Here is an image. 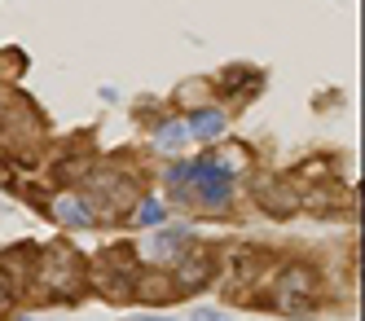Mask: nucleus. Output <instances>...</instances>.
Wrapping results in <instances>:
<instances>
[{
  "instance_id": "3",
  "label": "nucleus",
  "mask_w": 365,
  "mask_h": 321,
  "mask_svg": "<svg viewBox=\"0 0 365 321\" xmlns=\"http://www.w3.org/2000/svg\"><path fill=\"white\" fill-rule=\"evenodd\" d=\"M84 277H88V269H84V260L71 247L44 251V260H40V290H48V295H58V300H75V290L84 286Z\"/></svg>"
},
{
  "instance_id": "14",
  "label": "nucleus",
  "mask_w": 365,
  "mask_h": 321,
  "mask_svg": "<svg viewBox=\"0 0 365 321\" xmlns=\"http://www.w3.org/2000/svg\"><path fill=\"white\" fill-rule=\"evenodd\" d=\"M128 321H172V317H128Z\"/></svg>"
},
{
  "instance_id": "11",
  "label": "nucleus",
  "mask_w": 365,
  "mask_h": 321,
  "mask_svg": "<svg viewBox=\"0 0 365 321\" xmlns=\"http://www.w3.org/2000/svg\"><path fill=\"white\" fill-rule=\"evenodd\" d=\"M137 220H141L145 229L163 225V203H159V198H145V203H141V211H137Z\"/></svg>"
},
{
  "instance_id": "9",
  "label": "nucleus",
  "mask_w": 365,
  "mask_h": 321,
  "mask_svg": "<svg viewBox=\"0 0 365 321\" xmlns=\"http://www.w3.org/2000/svg\"><path fill=\"white\" fill-rule=\"evenodd\" d=\"M185 132H194V137H202V141H212V137H220V132H225V115L220 111H198Z\"/></svg>"
},
{
  "instance_id": "7",
  "label": "nucleus",
  "mask_w": 365,
  "mask_h": 321,
  "mask_svg": "<svg viewBox=\"0 0 365 321\" xmlns=\"http://www.w3.org/2000/svg\"><path fill=\"white\" fill-rule=\"evenodd\" d=\"M255 198H259V207H269L273 216H291V211L299 207V190H286L282 180H259Z\"/></svg>"
},
{
  "instance_id": "8",
  "label": "nucleus",
  "mask_w": 365,
  "mask_h": 321,
  "mask_svg": "<svg viewBox=\"0 0 365 321\" xmlns=\"http://www.w3.org/2000/svg\"><path fill=\"white\" fill-rule=\"evenodd\" d=\"M133 295H141L150 304H172L176 300V282H168V277H145V282L133 286Z\"/></svg>"
},
{
  "instance_id": "4",
  "label": "nucleus",
  "mask_w": 365,
  "mask_h": 321,
  "mask_svg": "<svg viewBox=\"0 0 365 321\" xmlns=\"http://www.w3.org/2000/svg\"><path fill=\"white\" fill-rule=\"evenodd\" d=\"M190 185H194L198 203L220 207V203H229V194H233V172H229L225 163H212V158H198V163H190Z\"/></svg>"
},
{
  "instance_id": "2",
  "label": "nucleus",
  "mask_w": 365,
  "mask_h": 321,
  "mask_svg": "<svg viewBox=\"0 0 365 321\" xmlns=\"http://www.w3.org/2000/svg\"><path fill=\"white\" fill-rule=\"evenodd\" d=\"M88 277H93V286H97L106 300H128V295H133V286H137V251H133V247H110V251H101V255L93 260Z\"/></svg>"
},
{
  "instance_id": "6",
  "label": "nucleus",
  "mask_w": 365,
  "mask_h": 321,
  "mask_svg": "<svg viewBox=\"0 0 365 321\" xmlns=\"http://www.w3.org/2000/svg\"><path fill=\"white\" fill-rule=\"evenodd\" d=\"M212 269H216V260L207 255V251H190V255H180V264H176V290H198V286H207V277H212Z\"/></svg>"
},
{
  "instance_id": "1",
  "label": "nucleus",
  "mask_w": 365,
  "mask_h": 321,
  "mask_svg": "<svg viewBox=\"0 0 365 321\" xmlns=\"http://www.w3.org/2000/svg\"><path fill=\"white\" fill-rule=\"evenodd\" d=\"M133 203H137V185L128 180V176H119V172H97V176L84 185V207H88V216L123 220Z\"/></svg>"
},
{
  "instance_id": "12",
  "label": "nucleus",
  "mask_w": 365,
  "mask_h": 321,
  "mask_svg": "<svg viewBox=\"0 0 365 321\" xmlns=\"http://www.w3.org/2000/svg\"><path fill=\"white\" fill-rule=\"evenodd\" d=\"M180 137H185V128H180V123H168V128L159 132V150H176Z\"/></svg>"
},
{
  "instance_id": "15",
  "label": "nucleus",
  "mask_w": 365,
  "mask_h": 321,
  "mask_svg": "<svg viewBox=\"0 0 365 321\" xmlns=\"http://www.w3.org/2000/svg\"><path fill=\"white\" fill-rule=\"evenodd\" d=\"M18 321H31V317H18Z\"/></svg>"
},
{
  "instance_id": "13",
  "label": "nucleus",
  "mask_w": 365,
  "mask_h": 321,
  "mask_svg": "<svg viewBox=\"0 0 365 321\" xmlns=\"http://www.w3.org/2000/svg\"><path fill=\"white\" fill-rule=\"evenodd\" d=\"M194 321H229V317L216 312V308H194Z\"/></svg>"
},
{
  "instance_id": "5",
  "label": "nucleus",
  "mask_w": 365,
  "mask_h": 321,
  "mask_svg": "<svg viewBox=\"0 0 365 321\" xmlns=\"http://www.w3.org/2000/svg\"><path fill=\"white\" fill-rule=\"evenodd\" d=\"M273 304L286 308V312H304L312 304V295H317V277H312L308 264H291V269H282L277 286H273Z\"/></svg>"
},
{
  "instance_id": "10",
  "label": "nucleus",
  "mask_w": 365,
  "mask_h": 321,
  "mask_svg": "<svg viewBox=\"0 0 365 321\" xmlns=\"http://www.w3.org/2000/svg\"><path fill=\"white\" fill-rule=\"evenodd\" d=\"M58 216H62L71 229H88V225H93V216H88L84 203H58Z\"/></svg>"
}]
</instances>
